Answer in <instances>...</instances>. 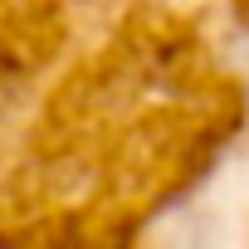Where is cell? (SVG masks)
Segmentation results:
<instances>
[{
	"mask_svg": "<svg viewBox=\"0 0 249 249\" xmlns=\"http://www.w3.org/2000/svg\"><path fill=\"white\" fill-rule=\"evenodd\" d=\"M0 249H15V244H5V239H0Z\"/></svg>",
	"mask_w": 249,
	"mask_h": 249,
	"instance_id": "6da1fadb",
	"label": "cell"
}]
</instances>
